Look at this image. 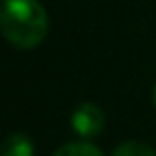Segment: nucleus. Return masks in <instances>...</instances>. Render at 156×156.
<instances>
[{
    "mask_svg": "<svg viewBox=\"0 0 156 156\" xmlns=\"http://www.w3.org/2000/svg\"><path fill=\"white\" fill-rule=\"evenodd\" d=\"M71 126L81 139H94L105 126V113L94 103H81L71 115Z\"/></svg>",
    "mask_w": 156,
    "mask_h": 156,
    "instance_id": "obj_2",
    "label": "nucleus"
},
{
    "mask_svg": "<svg viewBox=\"0 0 156 156\" xmlns=\"http://www.w3.org/2000/svg\"><path fill=\"white\" fill-rule=\"evenodd\" d=\"M113 156H156V152H154L152 145H147L143 141H137V139H130V141L120 143L113 150Z\"/></svg>",
    "mask_w": 156,
    "mask_h": 156,
    "instance_id": "obj_5",
    "label": "nucleus"
},
{
    "mask_svg": "<svg viewBox=\"0 0 156 156\" xmlns=\"http://www.w3.org/2000/svg\"><path fill=\"white\" fill-rule=\"evenodd\" d=\"M0 156H34V145L30 141V137L15 133L9 135L2 145H0Z\"/></svg>",
    "mask_w": 156,
    "mask_h": 156,
    "instance_id": "obj_3",
    "label": "nucleus"
},
{
    "mask_svg": "<svg viewBox=\"0 0 156 156\" xmlns=\"http://www.w3.org/2000/svg\"><path fill=\"white\" fill-rule=\"evenodd\" d=\"M152 103H154V107H156V86H154V90H152Z\"/></svg>",
    "mask_w": 156,
    "mask_h": 156,
    "instance_id": "obj_6",
    "label": "nucleus"
},
{
    "mask_svg": "<svg viewBox=\"0 0 156 156\" xmlns=\"http://www.w3.org/2000/svg\"><path fill=\"white\" fill-rule=\"evenodd\" d=\"M0 2H5V0H0Z\"/></svg>",
    "mask_w": 156,
    "mask_h": 156,
    "instance_id": "obj_7",
    "label": "nucleus"
},
{
    "mask_svg": "<svg viewBox=\"0 0 156 156\" xmlns=\"http://www.w3.org/2000/svg\"><path fill=\"white\" fill-rule=\"evenodd\" d=\"M51 156H103V152L88 141H71L60 145Z\"/></svg>",
    "mask_w": 156,
    "mask_h": 156,
    "instance_id": "obj_4",
    "label": "nucleus"
},
{
    "mask_svg": "<svg viewBox=\"0 0 156 156\" xmlns=\"http://www.w3.org/2000/svg\"><path fill=\"white\" fill-rule=\"evenodd\" d=\"M49 30L47 11L39 0L0 2V34L17 49L37 47Z\"/></svg>",
    "mask_w": 156,
    "mask_h": 156,
    "instance_id": "obj_1",
    "label": "nucleus"
}]
</instances>
